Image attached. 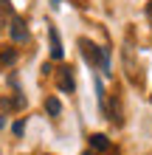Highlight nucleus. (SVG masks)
<instances>
[{"label": "nucleus", "instance_id": "f257e3e1", "mask_svg": "<svg viewBox=\"0 0 152 155\" xmlns=\"http://www.w3.org/2000/svg\"><path fill=\"white\" fill-rule=\"evenodd\" d=\"M79 45H82V54H85V59L90 62V65L102 68L104 74H110V57H107V48H99V45H93L90 40H79Z\"/></svg>", "mask_w": 152, "mask_h": 155}, {"label": "nucleus", "instance_id": "f03ea898", "mask_svg": "<svg viewBox=\"0 0 152 155\" xmlns=\"http://www.w3.org/2000/svg\"><path fill=\"white\" fill-rule=\"evenodd\" d=\"M8 34H11V40H14V42H25V40H28V28H25V23L20 20V17H11Z\"/></svg>", "mask_w": 152, "mask_h": 155}, {"label": "nucleus", "instance_id": "7ed1b4c3", "mask_svg": "<svg viewBox=\"0 0 152 155\" xmlns=\"http://www.w3.org/2000/svg\"><path fill=\"white\" fill-rule=\"evenodd\" d=\"M57 85H59V90H62V93H73L76 82H73V74H70V68H59Z\"/></svg>", "mask_w": 152, "mask_h": 155}, {"label": "nucleus", "instance_id": "20e7f679", "mask_svg": "<svg viewBox=\"0 0 152 155\" xmlns=\"http://www.w3.org/2000/svg\"><path fill=\"white\" fill-rule=\"evenodd\" d=\"M51 57L53 59H62V57H65V48H62V42H59L57 28H51Z\"/></svg>", "mask_w": 152, "mask_h": 155}, {"label": "nucleus", "instance_id": "39448f33", "mask_svg": "<svg viewBox=\"0 0 152 155\" xmlns=\"http://www.w3.org/2000/svg\"><path fill=\"white\" fill-rule=\"evenodd\" d=\"M90 147L99 150V152H104V150H110V141H107V135L96 133V135H90Z\"/></svg>", "mask_w": 152, "mask_h": 155}, {"label": "nucleus", "instance_id": "423d86ee", "mask_svg": "<svg viewBox=\"0 0 152 155\" xmlns=\"http://www.w3.org/2000/svg\"><path fill=\"white\" fill-rule=\"evenodd\" d=\"M14 62H17V51L14 48L0 51V68H3V65H14Z\"/></svg>", "mask_w": 152, "mask_h": 155}, {"label": "nucleus", "instance_id": "0eeeda50", "mask_svg": "<svg viewBox=\"0 0 152 155\" xmlns=\"http://www.w3.org/2000/svg\"><path fill=\"white\" fill-rule=\"evenodd\" d=\"M45 110H48L51 116H59V113H62V104H59V99H53V96H51V99H45Z\"/></svg>", "mask_w": 152, "mask_h": 155}, {"label": "nucleus", "instance_id": "6e6552de", "mask_svg": "<svg viewBox=\"0 0 152 155\" xmlns=\"http://www.w3.org/2000/svg\"><path fill=\"white\" fill-rule=\"evenodd\" d=\"M11 130H14V135H23V130H25V124H23V121H17V124L11 127Z\"/></svg>", "mask_w": 152, "mask_h": 155}, {"label": "nucleus", "instance_id": "1a4fd4ad", "mask_svg": "<svg viewBox=\"0 0 152 155\" xmlns=\"http://www.w3.org/2000/svg\"><path fill=\"white\" fill-rule=\"evenodd\" d=\"M149 17H152V3H149Z\"/></svg>", "mask_w": 152, "mask_h": 155}, {"label": "nucleus", "instance_id": "9d476101", "mask_svg": "<svg viewBox=\"0 0 152 155\" xmlns=\"http://www.w3.org/2000/svg\"><path fill=\"white\" fill-rule=\"evenodd\" d=\"M85 155H93V152H85Z\"/></svg>", "mask_w": 152, "mask_h": 155}, {"label": "nucleus", "instance_id": "9b49d317", "mask_svg": "<svg viewBox=\"0 0 152 155\" xmlns=\"http://www.w3.org/2000/svg\"><path fill=\"white\" fill-rule=\"evenodd\" d=\"M57 3H59V0H57Z\"/></svg>", "mask_w": 152, "mask_h": 155}]
</instances>
